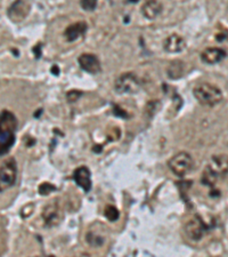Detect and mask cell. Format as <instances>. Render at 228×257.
Returning <instances> with one entry per match:
<instances>
[{"label":"cell","mask_w":228,"mask_h":257,"mask_svg":"<svg viewBox=\"0 0 228 257\" xmlns=\"http://www.w3.org/2000/svg\"><path fill=\"white\" fill-rule=\"evenodd\" d=\"M17 120L14 113L8 110L0 112V157L10 151L15 143Z\"/></svg>","instance_id":"1"},{"label":"cell","mask_w":228,"mask_h":257,"mask_svg":"<svg viewBox=\"0 0 228 257\" xmlns=\"http://www.w3.org/2000/svg\"><path fill=\"white\" fill-rule=\"evenodd\" d=\"M194 97L204 106H215L223 101V93L218 87L209 82H200L193 89Z\"/></svg>","instance_id":"2"},{"label":"cell","mask_w":228,"mask_h":257,"mask_svg":"<svg viewBox=\"0 0 228 257\" xmlns=\"http://www.w3.org/2000/svg\"><path fill=\"white\" fill-rule=\"evenodd\" d=\"M170 171L173 172L176 176L182 177L186 174H188L194 167V160H193L192 155L187 152L181 151L178 152L174 155L173 158L168 161Z\"/></svg>","instance_id":"3"},{"label":"cell","mask_w":228,"mask_h":257,"mask_svg":"<svg viewBox=\"0 0 228 257\" xmlns=\"http://www.w3.org/2000/svg\"><path fill=\"white\" fill-rule=\"evenodd\" d=\"M17 166L14 158H9L0 166V193L15 185Z\"/></svg>","instance_id":"4"},{"label":"cell","mask_w":228,"mask_h":257,"mask_svg":"<svg viewBox=\"0 0 228 257\" xmlns=\"http://www.w3.org/2000/svg\"><path fill=\"white\" fill-rule=\"evenodd\" d=\"M114 88L119 94L137 93L140 88V81L134 72H126L117 79Z\"/></svg>","instance_id":"5"},{"label":"cell","mask_w":228,"mask_h":257,"mask_svg":"<svg viewBox=\"0 0 228 257\" xmlns=\"http://www.w3.org/2000/svg\"><path fill=\"white\" fill-rule=\"evenodd\" d=\"M209 225L202 220L199 215L192 217L185 225V233L187 235L188 239L193 241L201 240L203 235L206 231L209 230Z\"/></svg>","instance_id":"6"},{"label":"cell","mask_w":228,"mask_h":257,"mask_svg":"<svg viewBox=\"0 0 228 257\" xmlns=\"http://www.w3.org/2000/svg\"><path fill=\"white\" fill-rule=\"evenodd\" d=\"M205 171L209 172L217 180L225 177L228 174V155L226 154H216L210 159Z\"/></svg>","instance_id":"7"},{"label":"cell","mask_w":228,"mask_h":257,"mask_svg":"<svg viewBox=\"0 0 228 257\" xmlns=\"http://www.w3.org/2000/svg\"><path fill=\"white\" fill-rule=\"evenodd\" d=\"M31 6L25 0H15L8 8V17L13 22H21L29 15Z\"/></svg>","instance_id":"8"},{"label":"cell","mask_w":228,"mask_h":257,"mask_svg":"<svg viewBox=\"0 0 228 257\" xmlns=\"http://www.w3.org/2000/svg\"><path fill=\"white\" fill-rule=\"evenodd\" d=\"M78 61H79V64H80V67H81L82 70L87 71L88 74L97 75V74H100L101 70L100 60H98L96 55H94V54H89V53L81 54L79 56Z\"/></svg>","instance_id":"9"},{"label":"cell","mask_w":228,"mask_h":257,"mask_svg":"<svg viewBox=\"0 0 228 257\" xmlns=\"http://www.w3.org/2000/svg\"><path fill=\"white\" fill-rule=\"evenodd\" d=\"M43 218L48 227H55V225H57L61 222V209H59L58 204L56 201H52V203L45 207L43 211Z\"/></svg>","instance_id":"10"},{"label":"cell","mask_w":228,"mask_h":257,"mask_svg":"<svg viewBox=\"0 0 228 257\" xmlns=\"http://www.w3.org/2000/svg\"><path fill=\"white\" fill-rule=\"evenodd\" d=\"M225 57H226V51L219 47L206 48V50L203 51L201 54L202 62H204V63L210 65L219 63V62L223 61Z\"/></svg>","instance_id":"11"},{"label":"cell","mask_w":228,"mask_h":257,"mask_svg":"<svg viewBox=\"0 0 228 257\" xmlns=\"http://www.w3.org/2000/svg\"><path fill=\"white\" fill-rule=\"evenodd\" d=\"M73 179L80 187H82L85 192H89L91 189V174L88 168L85 166L76 168L73 173Z\"/></svg>","instance_id":"12"},{"label":"cell","mask_w":228,"mask_h":257,"mask_svg":"<svg viewBox=\"0 0 228 257\" xmlns=\"http://www.w3.org/2000/svg\"><path fill=\"white\" fill-rule=\"evenodd\" d=\"M186 43L184 38L178 36V34H171L167 37L163 43V48L167 53H180L185 50Z\"/></svg>","instance_id":"13"},{"label":"cell","mask_w":228,"mask_h":257,"mask_svg":"<svg viewBox=\"0 0 228 257\" xmlns=\"http://www.w3.org/2000/svg\"><path fill=\"white\" fill-rule=\"evenodd\" d=\"M142 13L147 20H154L162 13V3L157 0H146L142 6Z\"/></svg>","instance_id":"14"},{"label":"cell","mask_w":228,"mask_h":257,"mask_svg":"<svg viewBox=\"0 0 228 257\" xmlns=\"http://www.w3.org/2000/svg\"><path fill=\"white\" fill-rule=\"evenodd\" d=\"M87 27L88 26H87V24L85 22H76L71 24V26L66 27V30L64 31L65 39L68 40L69 43L76 41L78 38L82 37L83 34L86 33Z\"/></svg>","instance_id":"15"},{"label":"cell","mask_w":228,"mask_h":257,"mask_svg":"<svg viewBox=\"0 0 228 257\" xmlns=\"http://www.w3.org/2000/svg\"><path fill=\"white\" fill-rule=\"evenodd\" d=\"M182 72H184V64H182V62L180 61L173 62V63L170 64V67L168 68V76H169L170 78H179L181 77Z\"/></svg>","instance_id":"16"},{"label":"cell","mask_w":228,"mask_h":257,"mask_svg":"<svg viewBox=\"0 0 228 257\" xmlns=\"http://www.w3.org/2000/svg\"><path fill=\"white\" fill-rule=\"evenodd\" d=\"M104 215H105V217H106L110 222H115V221L119 220L120 213H119V210L114 206H112V205H108V206H106V208H105Z\"/></svg>","instance_id":"17"},{"label":"cell","mask_w":228,"mask_h":257,"mask_svg":"<svg viewBox=\"0 0 228 257\" xmlns=\"http://www.w3.org/2000/svg\"><path fill=\"white\" fill-rule=\"evenodd\" d=\"M80 5L85 10H88V12H91L96 8L97 6V0H80Z\"/></svg>","instance_id":"18"},{"label":"cell","mask_w":228,"mask_h":257,"mask_svg":"<svg viewBox=\"0 0 228 257\" xmlns=\"http://www.w3.org/2000/svg\"><path fill=\"white\" fill-rule=\"evenodd\" d=\"M55 189H56V187L54 185H51V184L43 183L39 186V193L43 194V196H46V194H48L49 192H51V191L55 190Z\"/></svg>","instance_id":"19"},{"label":"cell","mask_w":228,"mask_h":257,"mask_svg":"<svg viewBox=\"0 0 228 257\" xmlns=\"http://www.w3.org/2000/svg\"><path fill=\"white\" fill-rule=\"evenodd\" d=\"M81 95V92H79V90H71V92L68 93V100L70 101V102H75V101H76L79 99V96Z\"/></svg>","instance_id":"20"},{"label":"cell","mask_w":228,"mask_h":257,"mask_svg":"<svg viewBox=\"0 0 228 257\" xmlns=\"http://www.w3.org/2000/svg\"><path fill=\"white\" fill-rule=\"evenodd\" d=\"M51 71H54V72H55L54 75H58V74H59V70H57V67H54V68H52V69H51Z\"/></svg>","instance_id":"21"}]
</instances>
